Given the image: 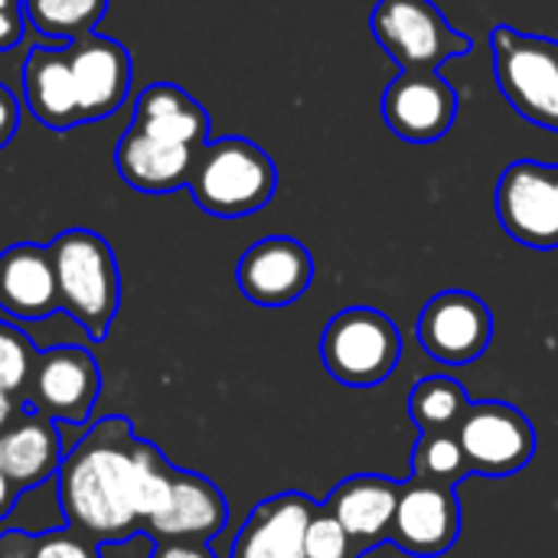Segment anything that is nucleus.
I'll use <instances>...</instances> for the list:
<instances>
[{
  "mask_svg": "<svg viewBox=\"0 0 558 558\" xmlns=\"http://www.w3.org/2000/svg\"><path fill=\"white\" fill-rule=\"evenodd\" d=\"M229 520L222 490L193 471H173L167 510L144 530L154 543H213Z\"/></svg>",
  "mask_w": 558,
  "mask_h": 558,
  "instance_id": "15",
  "label": "nucleus"
},
{
  "mask_svg": "<svg viewBox=\"0 0 558 558\" xmlns=\"http://www.w3.org/2000/svg\"><path fill=\"white\" fill-rule=\"evenodd\" d=\"M20 412H23V405H20L13 396H7V392L0 389V432H3V428H7Z\"/></svg>",
  "mask_w": 558,
  "mask_h": 558,
  "instance_id": "33",
  "label": "nucleus"
},
{
  "mask_svg": "<svg viewBox=\"0 0 558 558\" xmlns=\"http://www.w3.org/2000/svg\"><path fill=\"white\" fill-rule=\"evenodd\" d=\"M65 52H69V69L75 78V92H78L82 124L114 114L124 105L131 75H134L128 46L111 36L88 33V36L65 43Z\"/></svg>",
  "mask_w": 558,
  "mask_h": 558,
  "instance_id": "14",
  "label": "nucleus"
},
{
  "mask_svg": "<svg viewBox=\"0 0 558 558\" xmlns=\"http://www.w3.org/2000/svg\"><path fill=\"white\" fill-rule=\"evenodd\" d=\"M134 128L183 147H199L209 141V111L180 85L154 82L134 98Z\"/></svg>",
  "mask_w": 558,
  "mask_h": 558,
  "instance_id": "22",
  "label": "nucleus"
},
{
  "mask_svg": "<svg viewBox=\"0 0 558 558\" xmlns=\"http://www.w3.org/2000/svg\"><path fill=\"white\" fill-rule=\"evenodd\" d=\"M412 477L441 487H461L471 477V464L458 432H422L412 451Z\"/></svg>",
  "mask_w": 558,
  "mask_h": 558,
  "instance_id": "25",
  "label": "nucleus"
},
{
  "mask_svg": "<svg viewBox=\"0 0 558 558\" xmlns=\"http://www.w3.org/2000/svg\"><path fill=\"white\" fill-rule=\"evenodd\" d=\"M29 558H101L98 556V543H92L88 536L75 533L72 526L56 530V533H43L33 536L29 543Z\"/></svg>",
  "mask_w": 558,
  "mask_h": 558,
  "instance_id": "28",
  "label": "nucleus"
},
{
  "mask_svg": "<svg viewBox=\"0 0 558 558\" xmlns=\"http://www.w3.org/2000/svg\"><path fill=\"white\" fill-rule=\"evenodd\" d=\"M49 258L65 311L88 340H105L121 304V275L114 248L92 229H65L49 242Z\"/></svg>",
  "mask_w": 558,
  "mask_h": 558,
  "instance_id": "2",
  "label": "nucleus"
},
{
  "mask_svg": "<svg viewBox=\"0 0 558 558\" xmlns=\"http://www.w3.org/2000/svg\"><path fill=\"white\" fill-rule=\"evenodd\" d=\"M422 350L448 366H468L481 360L494 340V314L471 291H441L418 314Z\"/></svg>",
  "mask_w": 558,
  "mask_h": 558,
  "instance_id": "9",
  "label": "nucleus"
},
{
  "mask_svg": "<svg viewBox=\"0 0 558 558\" xmlns=\"http://www.w3.org/2000/svg\"><path fill=\"white\" fill-rule=\"evenodd\" d=\"M402 356L399 327L376 307H347L330 317L320 337L327 373L350 389H369L392 376Z\"/></svg>",
  "mask_w": 558,
  "mask_h": 558,
  "instance_id": "4",
  "label": "nucleus"
},
{
  "mask_svg": "<svg viewBox=\"0 0 558 558\" xmlns=\"http://www.w3.org/2000/svg\"><path fill=\"white\" fill-rule=\"evenodd\" d=\"M369 29L402 72L441 69L474 49L471 36L454 29L432 0H379Z\"/></svg>",
  "mask_w": 558,
  "mask_h": 558,
  "instance_id": "6",
  "label": "nucleus"
},
{
  "mask_svg": "<svg viewBox=\"0 0 558 558\" xmlns=\"http://www.w3.org/2000/svg\"><path fill=\"white\" fill-rule=\"evenodd\" d=\"M173 471L160 448L141 441L121 415L95 422L62 458L59 507L65 523L92 543L144 533L170 500Z\"/></svg>",
  "mask_w": 558,
  "mask_h": 558,
  "instance_id": "1",
  "label": "nucleus"
},
{
  "mask_svg": "<svg viewBox=\"0 0 558 558\" xmlns=\"http://www.w3.org/2000/svg\"><path fill=\"white\" fill-rule=\"evenodd\" d=\"M196 160V147H183V144H170L160 141L141 128H128L114 147V167L118 177L137 190V193H173L180 186H186L190 170Z\"/></svg>",
  "mask_w": 558,
  "mask_h": 558,
  "instance_id": "20",
  "label": "nucleus"
},
{
  "mask_svg": "<svg viewBox=\"0 0 558 558\" xmlns=\"http://www.w3.org/2000/svg\"><path fill=\"white\" fill-rule=\"evenodd\" d=\"M29 543H33V536L3 533L0 536V558H29Z\"/></svg>",
  "mask_w": 558,
  "mask_h": 558,
  "instance_id": "32",
  "label": "nucleus"
},
{
  "mask_svg": "<svg viewBox=\"0 0 558 558\" xmlns=\"http://www.w3.org/2000/svg\"><path fill=\"white\" fill-rule=\"evenodd\" d=\"M553 177H556V193H558V167H553Z\"/></svg>",
  "mask_w": 558,
  "mask_h": 558,
  "instance_id": "35",
  "label": "nucleus"
},
{
  "mask_svg": "<svg viewBox=\"0 0 558 558\" xmlns=\"http://www.w3.org/2000/svg\"><path fill=\"white\" fill-rule=\"evenodd\" d=\"M239 291L258 307H288L314 281L311 252L288 235H268L245 248L235 268Z\"/></svg>",
  "mask_w": 558,
  "mask_h": 558,
  "instance_id": "13",
  "label": "nucleus"
},
{
  "mask_svg": "<svg viewBox=\"0 0 558 558\" xmlns=\"http://www.w3.org/2000/svg\"><path fill=\"white\" fill-rule=\"evenodd\" d=\"M471 405L468 389L451 376H425L409 396V415L422 432H458Z\"/></svg>",
  "mask_w": 558,
  "mask_h": 558,
  "instance_id": "23",
  "label": "nucleus"
},
{
  "mask_svg": "<svg viewBox=\"0 0 558 558\" xmlns=\"http://www.w3.org/2000/svg\"><path fill=\"white\" fill-rule=\"evenodd\" d=\"M490 49L504 98L526 121L558 134V39L494 26Z\"/></svg>",
  "mask_w": 558,
  "mask_h": 558,
  "instance_id": "5",
  "label": "nucleus"
},
{
  "mask_svg": "<svg viewBox=\"0 0 558 558\" xmlns=\"http://www.w3.org/2000/svg\"><path fill=\"white\" fill-rule=\"evenodd\" d=\"M26 10L23 0H0V52L13 49L23 39Z\"/></svg>",
  "mask_w": 558,
  "mask_h": 558,
  "instance_id": "29",
  "label": "nucleus"
},
{
  "mask_svg": "<svg viewBox=\"0 0 558 558\" xmlns=\"http://www.w3.org/2000/svg\"><path fill=\"white\" fill-rule=\"evenodd\" d=\"M399 487H402L399 481L383 474H356L337 484L324 507L340 520V526L353 536V543L366 556L369 549L389 543Z\"/></svg>",
  "mask_w": 558,
  "mask_h": 558,
  "instance_id": "19",
  "label": "nucleus"
},
{
  "mask_svg": "<svg viewBox=\"0 0 558 558\" xmlns=\"http://www.w3.org/2000/svg\"><path fill=\"white\" fill-rule=\"evenodd\" d=\"M16 497H20V494H16V487H13V484H10V481L3 477V471H0V520H3V517H7V513L13 510Z\"/></svg>",
  "mask_w": 558,
  "mask_h": 558,
  "instance_id": "34",
  "label": "nucleus"
},
{
  "mask_svg": "<svg viewBox=\"0 0 558 558\" xmlns=\"http://www.w3.org/2000/svg\"><path fill=\"white\" fill-rule=\"evenodd\" d=\"M98 389V363L85 347H52L39 353L26 399L39 415L52 422L85 425L95 409Z\"/></svg>",
  "mask_w": 558,
  "mask_h": 558,
  "instance_id": "11",
  "label": "nucleus"
},
{
  "mask_svg": "<svg viewBox=\"0 0 558 558\" xmlns=\"http://www.w3.org/2000/svg\"><path fill=\"white\" fill-rule=\"evenodd\" d=\"M59 311L49 245L16 242L0 252V314L10 320H46Z\"/></svg>",
  "mask_w": 558,
  "mask_h": 558,
  "instance_id": "17",
  "label": "nucleus"
},
{
  "mask_svg": "<svg viewBox=\"0 0 558 558\" xmlns=\"http://www.w3.org/2000/svg\"><path fill=\"white\" fill-rule=\"evenodd\" d=\"M320 504L304 494H275L242 523L229 558H304V533Z\"/></svg>",
  "mask_w": 558,
  "mask_h": 558,
  "instance_id": "16",
  "label": "nucleus"
},
{
  "mask_svg": "<svg viewBox=\"0 0 558 558\" xmlns=\"http://www.w3.org/2000/svg\"><path fill=\"white\" fill-rule=\"evenodd\" d=\"M62 464L56 422L39 412H20L0 432V471L16 494L46 484Z\"/></svg>",
  "mask_w": 558,
  "mask_h": 558,
  "instance_id": "21",
  "label": "nucleus"
},
{
  "mask_svg": "<svg viewBox=\"0 0 558 558\" xmlns=\"http://www.w3.org/2000/svg\"><path fill=\"white\" fill-rule=\"evenodd\" d=\"M16 128H20V101H16V95L0 82V150L13 141Z\"/></svg>",
  "mask_w": 558,
  "mask_h": 558,
  "instance_id": "30",
  "label": "nucleus"
},
{
  "mask_svg": "<svg viewBox=\"0 0 558 558\" xmlns=\"http://www.w3.org/2000/svg\"><path fill=\"white\" fill-rule=\"evenodd\" d=\"M383 118L392 134L409 144L441 141L458 118V92L438 75V69L399 72L383 95Z\"/></svg>",
  "mask_w": 558,
  "mask_h": 558,
  "instance_id": "12",
  "label": "nucleus"
},
{
  "mask_svg": "<svg viewBox=\"0 0 558 558\" xmlns=\"http://www.w3.org/2000/svg\"><path fill=\"white\" fill-rule=\"evenodd\" d=\"M461 448L468 454L471 474L510 477L520 474L536 458V428L510 402L487 399L474 402L458 428Z\"/></svg>",
  "mask_w": 558,
  "mask_h": 558,
  "instance_id": "7",
  "label": "nucleus"
},
{
  "mask_svg": "<svg viewBox=\"0 0 558 558\" xmlns=\"http://www.w3.org/2000/svg\"><path fill=\"white\" fill-rule=\"evenodd\" d=\"M150 558H216V553L209 549V543H154Z\"/></svg>",
  "mask_w": 558,
  "mask_h": 558,
  "instance_id": "31",
  "label": "nucleus"
},
{
  "mask_svg": "<svg viewBox=\"0 0 558 558\" xmlns=\"http://www.w3.org/2000/svg\"><path fill=\"white\" fill-rule=\"evenodd\" d=\"M186 190L206 216L242 219L271 203L278 167L268 150L248 137H216L196 147Z\"/></svg>",
  "mask_w": 558,
  "mask_h": 558,
  "instance_id": "3",
  "label": "nucleus"
},
{
  "mask_svg": "<svg viewBox=\"0 0 558 558\" xmlns=\"http://www.w3.org/2000/svg\"><path fill=\"white\" fill-rule=\"evenodd\" d=\"M23 105L49 131H72L82 124L78 92L69 69L65 46H33L23 59Z\"/></svg>",
  "mask_w": 558,
  "mask_h": 558,
  "instance_id": "18",
  "label": "nucleus"
},
{
  "mask_svg": "<svg viewBox=\"0 0 558 558\" xmlns=\"http://www.w3.org/2000/svg\"><path fill=\"white\" fill-rule=\"evenodd\" d=\"M23 10L36 33L72 43L98 29L108 13V0H23Z\"/></svg>",
  "mask_w": 558,
  "mask_h": 558,
  "instance_id": "24",
  "label": "nucleus"
},
{
  "mask_svg": "<svg viewBox=\"0 0 558 558\" xmlns=\"http://www.w3.org/2000/svg\"><path fill=\"white\" fill-rule=\"evenodd\" d=\"M461 536V497L458 487H441L412 477L399 487L396 517L389 543L405 556L438 558L445 556Z\"/></svg>",
  "mask_w": 558,
  "mask_h": 558,
  "instance_id": "10",
  "label": "nucleus"
},
{
  "mask_svg": "<svg viewBox=\"0 0 558 558\" xmlns=\"http://www.w3.org/2000/svg\"><path fill=\"white\" fill-rule=\"evenodd\" d=\"M497 216L510 239L526 248H558V193L553 167L517 160L500 173Z\"/></svg>",
  "mask_w": 558,
  "mask_h": 558,
  "instance_id": "8",
  "label": "nucleus"
},
{
  "mask_svg": "<svg viewBox=\"0 0 558 558\" xmlns=\"http://www.w3.org/2000/svg\"><path fill=\"white\" fill-rule=\"evenodd\" d=\"M36 360H39V353L29 343V337L0 320V389L7 396H13L20 405H26L23 399L29 392Z\"/></svg>",
  "mask_w": 558,
  "mask_h": 558,
  "instance_id": "26",
  "label": "nucleus"
},
{
  "mask_svg": "<svg viewBox=\"0 0 558 558\" xmlns=\"http://www.w3.org/2000/svg\"><path fill=\"white\" fill-rule=\"evenodd\" d=\"M304 558H363V553L340 520L320 504L304 533Z\"/></svg>",
  "mask_w": 558,
  "mask_h": 558,
  "instance_id": "27",
  "label": "nucleus"
}]
</instances>
